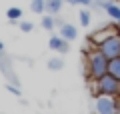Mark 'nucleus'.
<instances>
[{"instance_id": "obj_1", "label": "nucleus", "mask_w": 120, "mask_h": 114, "mask_svg": "<svg viewBox=\"0 0 120 114\" xmlns=\"http://www.w3.org/2000/svg\"><path fill=\"white\" fill-rule=\"evenodd\" d=\"M108 62L110 60L98 48L88 50V54H86V76H88V80H98L104 74H108Z\"/></svg>"}, {"instance_id": "obj_2", "label": "nucleus", "mask_w": 120, "mask_h": 114, "mask_svg": "<svg viewBox=\"0 0 120 114\" xmlns=\"http://www.w3.org/2000/svg\"><path fill=\"white\" fill-rule=\"evenodd\" d=\"M90 90L94 96H120V80H116L114 76L104 74L98 80H90Z\"/></svg>"}, {"instance_id": "obj_3", "label": "nucleus", "mask_w": 120, "mask_h": 114, "mask_svg": "<svg viewBox=\"0 0 120 114\" xmlns=\"http://www.w3.org/2000/svg\"><path fill=\"white\" fill-rule=\"evenodd\" d=\"M94 114H118L114 96H94Z\"/></svg>"}, {"instance_id": "obj_4", "label": "nucleus", "mask_w": 120, "mask_h": 114, "mask_svg": "<svg viewBox=\"0 0 120 114\" xmlns=\"http://www.w3.org/2000/svg\"><path fill=\"white\" fill-rule=\"evenodd\" d=\"M96 48H98L108 60L118 58V56H120V34H114V36L106 38V40H104L102 44H98Z\"/></svg>"}, {"instance_id": "obj_5", "label": "nucleus", "mask_w": 120, "mask_h": 114, "mask_svg": "<svg viewBox=\"0 0 120 114\" xmlns=\"http://www.w3.org/2000/svg\"><path fill=\"white\" fill-rule=\"evenodd\" d=\"M114 34H118L116 32V28H112V26H106V28H100V30H96L92 36H90V44L92 46H98V44H102L106 38H110V36H114Z\"/></svg>"}, {"instance_id": "obj_6", "label": "nucleus", "mask_w": 120, "mask_h": 114, "mask_svg": "<svg viewBox=\"0 0 120 114\" xmlns=\"http://www.w3.org/2000/svg\"><path fill=\"white\" fill-rule=\"evenodd\" d=\"M48 46H50L54 52H60V54H66V52L70 50V42H68V40H64L60 34H58V36H50Z\"/></svg>"}, {"instance_id": "obj_7", "label": "nucleus", "mask_w": 120, "mask_h": 114, "mask_svg": "<svg viewBox=\"0 0 120 114\" xmlns=\"http://www.w3.org/2000/svg\"><path fill=\"white\" fill-rule=\"evenodd\" d=\"M60 36L64 38V40H68V42H72V40H76L78 38V30H76V26H72V24H68V22H64V24L60 26Z\"/></svg>"}, {"instance_id": "obj_8", "label": "nucleus", "mask_w": 120, "mask_h": 114, "mask_svg": "<svg viewBox=\"0 0 120 114\" xmlns=\"http://www.w3.org/2000/svg\"><path fill=\"white\" fill-rule=\"evenodd\" d=\"M62 6H64V0H46V14L56 16V14H60Z\"/></svg>"}, {"instance_id": "obj_9", "label": "nucleus", "mask_w": 120, "mask_h": 114, "mask_svg": "<svg viewBox=\"0 0 120 114\" xmlns=\"http://www.w3.org/2000/svg\"><path fill=\"white\" fill-rule=\"evenodd\" d=\"M108 74L114 76L116 80H120V56L118 58H112L110 62H108Z\"/></svg>"}, {"instance_id": "obj_10", "label": "nucleus", "mask_w": 120, "mask_h": 114, "mask_svg": "<svg viewBox=\"0 0 120 114\" xmlns=\"http://www.w3.org/2000/svg\"><path fill=\"white\" fill-rule=\"evenodd\" d=\"M40 26H42L44 30H54V26H56V18L52 16V14H44L42 20H40Z\"/></svg>"}, {"instance_id": "obj_11", "label": "nucleus", "mask_w": 120, "mask_h": 114, "mask_svg": "<svg viewBox=\"0 0 120 114\" xmlns=\"http://www.w3.org/2000/svg\"><path fill=\"white\" fill-rule=\"evenodd\" d=\"M30 10L34 14L46 12V0H32V2H30Z\"/></svg>"}, {"instance_id": "obj_12", "label": "nucleus", "mask_w": 120, "mask_h": 114, "mask_svg": "<svg viewBox=\"0 0 120 114\" xmlns=\"http://www.w3.org/2000/svg\"><path fill=\"white\" fill-rule=\"evenodd\" d=\"M6 18H8L10 22H18V20H22V10L16 8V6H12V8L6 10Z\"/></svg>"}, {"instance_id": "obj_13", "label": "nucleus", "mask_w": 120, "mask_h": 114, "mask_svg": "<svg viewBox=\"0 0 120 114\" xmlns=\"http://www.w3.org/2000/svg\"><path fill=\"white\" fill-rule=\"evenodd\" d=\"M90 14H92V12H90L88 8H82L80 12H78V20H80V24L84 26V28L90 24V20H92V16H90Z\"/></svg>"}, {"instance_id": "obj_14", "label": "nucleus", "mask_w": 120, "mask_h": 114, "mask_svg": "<svg viewBox=\"0 0 120 114\" xmlns=\"http://www.w3.org/2000/svg\"><path fill=\"white\" fill-rule=\"evenodd\" d=\"M62 68H64V60L62 58H50L48 60V70L58 72V70H62Z\"/></svg>"}, {"instance_id": "obj_15", "label": "nucleus", "mask_w": 120, "mask_h": 114, "mask_svg": "<svg viewBox=\"0 0 120 114\" xmlns=\"http://www.w3.org/2000/svg\"><path fill=\"white\" fill-rule=\"evenodd\" d=\"M32 28H34V24L30 20H20V30L22 32H32Z\"/></svg>"}, {"instance_id": "obj_16", "label": "nucleus", "mask_w": 120, "mask_h": 114, "mask_svg": "<svg viewBox=\"0 0 120 114\" xmlns=\"http://www.w3.org/2000/svg\"><path fill=\"white\" fill-rule=\"evenodd\" d=\"M76 4H80V6H84V8H88V6L94 4V0H76Z\"/></svg>"}, {"instance_id": "obj_17", "label": "nucleus", "mask_w": 120, "mask_h": 114, "mask_svg": "<svg viewBox=\"0 0 120 114\" xmlns=\"http://www.w3.org/2000/svg\"><path fill=\"white\" fill-rule=\"evenodd\" d=\"M6 88H8L10 92H12V94H16V96H20V90H18L16 86H6Z\"/></svg>"}, {"instance_id": "obj_18", "label": "nucleus", "mask_w": 120, "mask_h": 114, "mask_svg": "<svg viewBox=\"0 0 120 114\" xmlns=\"http://www.w3.org/2000/svg\"><path fill=\"white\" fill-rule=\"evenodd\" d=\"M116 104H118V114H120V96L116 98Z\"/></svg>"}, {"instance_id": "obj_19", "label": "nucleus", "mask_w": 120, "mask_h": 114, "mask_svg": "<svg viewBox=\"0 0 120 114\" xmlns=\"http://www.w3.org/2000/svg\"><path fill=\"white\" fill-rule=\"evenodd\" d=\"M64 2H68V4H72V6L76 4V0H64Z\"/></svg>"}, {"instance_id": "obj_20", "label": "nucleus", "mask_w": 120, "mask_h": 114, "mask_svg": "<svg viewBox=\"0 0 120 114\" xmlns=\"http://www.w3.org/2000/svg\"><path fill=\"white\" fill-rule=\"evenodd\" d=\"M2 52H4V44L0 42V54H2Z\"/></svg>"}, {"instance_id": "obj_21", "label": "nucleus", "mask_w": 120, "mask_h": 114, "mask_svg": "<svg viewBox=\"0 0 120 114\" xmlns=\"http://www.w3.org/2000/svg\"><path fill=\"white\" fill-rule=\"evenodd\" d=\"M118 24H120V22H118Z\"/></svg>"}, {"instance_id": "obj_22", "label": "nucleus", "mask_w": 120, "mask_h": 114, "mask_svg": "<svg viewBox=\"0 0 120 114\" xmlns=\"http://www.w3.org/2000/svg\"><path fill=\"white\" fill-rule=\"evenodd\" d=\"M118 34H120V32H118Z\"/></svg>"}]
</instances>
